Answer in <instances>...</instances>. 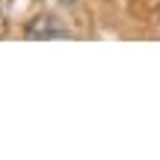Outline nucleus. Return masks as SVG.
Instances as JSON below:
<instances>
[{
  "instance_id": "obj_1",
  "label": "nucleus",
  "mask_w": 160,
  "mask_h": 160,
  "mask_svg": "<svg viewBox=\"0 0 160 160\" xmlns=\"http://www.w3.org/2000/svg\"><path fill=\"white\" fill-rule=\"evenodd\" d=\"M68 27L57 15H36L27 24V39L33 42H48V39H68Z\"/></svg>"
},
{
  "instance_id": "obj_2",
  "label": "nucleus",
  "mask_w": 160,
  "mask_h": 160,
  "mask_svg": "<svg viewBox=\"0 0 160 160\" xmlns=\"http://www.w3.org/2000/svg\"><path fill=\"white\" fill-rule=\"evenodd\" d=\"M62 3H65V6H74V3H77V0H62Z\"/></svg>"
}]
</instances>
